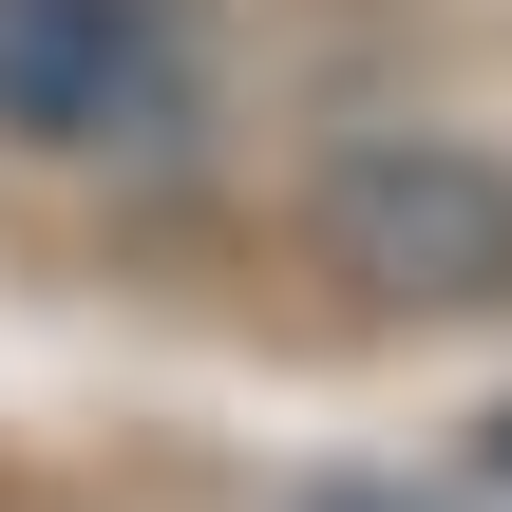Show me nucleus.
Segmentation results:
<instances>
[{
    "mask_svg": "<svg viewBox=\"0 0 512 512\" xmlns=\"http://www.w3.org/2000/svg\"><path fill=\"white\" fill-rule=\"evenodd\" d=\"M209 133L190 0H0V152L38 171H171Z\"/></svg>",
    "mask_w": 512,
    "mask_h": 512,
    "instance_id": "nucleus-2",
    "label": "nucleus"
},
{
    "mask_svg": "<svg viewBox=\"0 0 512 512\" xmlns=\"http://www.w3.org/2000/svg\"><path fill=\"white\" fill-rule=\"evenodd\" d=\"M304 266L380 323H494L512 304V152L456 114H361L304 152Z\"/></svg>",
    "mask_w": 512,
    "mask_h": 512,
    "instance_id": "nucleus-1",
    "label": "nucleus"
}]
</instances>
